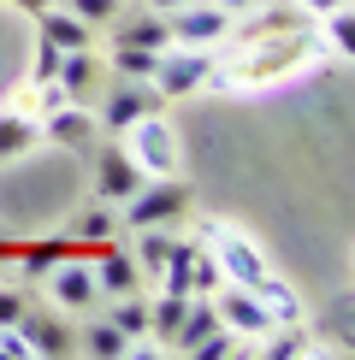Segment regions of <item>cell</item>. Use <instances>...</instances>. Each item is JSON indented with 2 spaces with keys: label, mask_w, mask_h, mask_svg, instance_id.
<instances>
[{
  "label": "cell",
  "mask_w": 355,
  "mask_h": 360,
  "mask_svg": "<svg viewBox=\"0 0 355 360\" xmlns=\"http://www.w3.org/2000/svg\"><path fill=\"white\" fill-rule=\"evenodd\" d=\"M320 48H325V41L308 36V30H290V36H273V41H243L231 65L213 71V83H225V89H266V83H285V77H296L302 65H314Z\"/></svg>",
  "instance_id": "cell-1"
},
{
  "label": "cell",
  "mask_w": 355,
  "mask_h": 360,
  "mask_svg": "<svg viewBox=\"0 0 355 360\" xmlns=\"http://www.w3.org/2000/svg\"><path fill=\"white\" fill-rule=\"evenodd\" d=\"M184 213H189L184 177H142V189L118 201V231H172Z\"/></svg>",
  "instance_id": "cell-2"
},
{
  "label": "cell",
  "mask_w": 355,
  "mask_h": 360,
  "mask_svg": "<svg viewBox=\"0 0 355 360\" xmlns=\"http://www.w3.org/2000/svg\"><path fill=\"white\" fill-rule=\"evenodd\" d=\"M118 142H125V154L142 166V177H178V166H184L178 124L166 112H142L130 130H118Z\"/></svg>",
  "instance_id": "cell-3"
},
{
  "label": "cell",
  "mask_w": 355,
  "mask_h": 360,
  "mask_svg": "<svg viewBox=\"0 0 355 360\" xmlns=\"http://www.w3.org/2000/svg\"><path fill=\"white\" fill-rule=\"evenodd\" d=\"M160 290H172V295H213L219 283V266H213V254H207L201 236H172V254H166V266H160Z\"/></svg>",
  "instance_id": "cell-4"
},
{
  "label": "cell",
  "mask_w": 355,
  "mask_h": 360,
  "mask_svg": "<svg viewBox=\"0 0 355 360\" xmlns=\"http://www.w3.org/2000/svg\"><path fill=\"white\" fill-rule=\"evenodd\" d=\"M201 243H207V254H213V266H219V278H225V283H243V290H255V278L266 272V254L249 243L243 231H231V224L207 219V224H201Z\"/></svg>",
  "instance_id": "cell-5"
},
{
  "label": "cell",
  "mask_w": 355,
  "mask_h": 360,
  "mask_svg": "<svg viewBox=\"0 0 355 360\" xmlns=\"http://www.w3.org/2000/svg\"><path fill=\"white\" fill-rule=\"evenodd\" d=\"M213 71H219V59L207 53V48H160V65H154V89L166 101H184V95H201L207 83H213Z\"/></svg>",
  "instance_id": "cell-6"
},
{
  "label": "cell",
  "mask_w": 355,
  "mask_h": 360,
  "mask_svg": "<svg viewBox=\"0 0 355 360\" xmlns=\"http://www.w3.org/2000/svg\"><path fill=\"white\" fill-rule=\"evenodd\" d=\"M207 302H213L219 325H225V331H237L243 342H261L266 331H273V313H266V307L255 302V290H243V283H219Z\"/></svg>",
  "instance_id": "cell-7"
},
{
  "label": "cell",
  "mask_w": 355,
  "mask_h": 360,
  "mask_svg": "<svg viewBox=\"0 0 355 360\" xmlns=\"http://www.w3.org/2000/svg\"><path fill=\"white\" fill-rule=\"evenodd\" d=\"M160 107H166V95H160L154 83L125 77L118 89H107V95H101V124H107V136H118V130H130L142 112H160Z\"/></svg>",
  "instance_id": "cell-8"
},
{
  "label": "cell",
  "mask_w": 355,
  "mask_h": 360,
  "mask_svg": "<svg viewBox=\"0 0 355 360\" xmlns=\"http://www.w3.org/2000/svg\"><path fill=\"white\" fill-rule=\"evenodd\" d=\"M95 154V201H130V195L142 189V166L125 154V142H101V148H89Z\"/></svg>",
  "instance_id": "cell-9"
},
{
  "label": "cell",
  "mask_w": 355,
  "mask_h": 360,
  "mask_svg": "<svg viewBox=\"0 0 355 360\" xmlns=\"http://www.w3.org/2000/svg\"><path fill=\"white\" fill-rule=\"evenodd\" d=\"M166 30H172L178 48H213V41H225L231 12H219L213 0H189V6L166 12Z\"/></svg>",
  "instance_id": "cell-10"
},
{
  "label": "cell",
  "mask_w": 355,
  "mask_h": 360,
  "mask_svg": "<svg viewBox=\"0 0 355 360\" xmlns=\"http://www.w3.org/2000/svg\"><path fill=\"white\" fill-rule=\"evenodd\" d=\"M48 295H54V302L66 307V313H89V307L101 302V290H95V266H89L83 254L71 248L66 260H59L54 272H48Z\"/></svg>",
  "instance_id": "cell-11"
},
{
  "label": "cell",
  "mask_w": 355,
  "mask_h": 360,
  "mask_svg": "<svg viewBox=\"0 0 355 360\" xmlns=\"http://www.w3.org/2000/svg\"><path fill=\"white\" fill-rule=\"evenodd\" d=\"M89 266H95V290L107 295V302H113V295L142 290V266L130 260V248L118 243V236H113V243H101V248H89Z\"/></svg>",
  "instance_id": "cell-12"
},
{
  "label": "cell",
  "mask_w": 355,
  "mask_h": 360,
  "mask_svg": "<svg viewBox=\"0 0 355 360\" xmlns=\"http://www.w3.org/2000/svg\"><path fill=\"white\" fill-rule=\"evenodd\" d=\"M42 136L54 148H66V154H89L95 148V107H77V101H66V107H54L48 118H36Z\"/></svg>",
  "instance_id": "cell-13"
},
{
  "label": "cell",
  "mask_w": 355,
  "mask_h": 360,
  "mask_svg": "<svg viewBox=\"0 0 355 360\" xmlns=\"http://www.w3.org/2000/svg\"><path fill=\"white\" fill-rule=\"evenodd\" d=\"M18 337L30 342V354H36V360H42V354H54V360H59V354L77 349L71 325L59 319V313H42V307H24V313H18Z\"/></svg>",
  "instance_id": "cell-14"
},
{
  "label": "cell",
  "mask_w": 355,
  "mask_h": 360,
  "mask_svg": "<svg viewBox=\"0 0 355 360\" xmlns=\"http://www.w3.org/2000/svg\"><path fill=\"white\" fill-rule=\"evenodd\" d=\"M59 89H66L77 107H95V89H101V65H95V48H66L59 59Z\"/></svg>",
  "instance_id": "cell-15"
},
{
  "label": "cell",
  "mask_w": 355,
  "mask_h": 360,
  "mask_svg": "<svg viewBox=\"0 0 355 360\" xmlns=\"http://www.w3.org/2000/svg\"><path fill=\"white\" fill-rule=\"evenodd\" d=\"M71 248H101V243H113L118 236V207L113 201H89L77 219H71Z\"/></svg>",
  "instance_id": "cell-16"
},
{
  "label": "cell",
  "mask_w": 355,
  "mask_h": 360,
  "mask_svg": "<svg viewBox=\"0 0 355 360\" xmlns=\"http://www.w3.org/2000/svg\"><path fill=\"white\" fill-rule=\"evenodd\" d=\"M113 41H125V48H172V30H166V12H142V18H118L107 24Z\"/></svg>",
  "instance_id": "cell-17"
},
{
  "label": "cell",
  "mask_w": 355,
  "mask_h": 360,
  "mask_svg": "<svg viewBox=\"0 0 355 360\" xmlns=\"http://www.w3.org/2000/svg\"><path fill=\"white\" fill-rule=\"evenodd\" d=\"M36 24H42V41H54V48H95V30H89L83 18H71L59 0L48 12H36Z\"/></svg>",
  "instance_id": "cell-18"
},
{
  "label": "cell",
  "mask_w": 355,
  "mask_h": 360,
  "mask_svg": "<svg viewBox=\"0 0 355 360\" xmlns=\"http://www.w3.org/2000/svg\"><path fill=\"white\" fill-rule=\"evenodd\" d=\"M255 302L273 313V325H296V319H302V295H296L285 278H273V266L255 278Z\"/></svg>",
  "instance_id": "cell-19"
},
{
  "label": "cell",
  "mask_w": 355,
  "mask_h": 360,
  "mask_svg": "<svg viewBox=\"0 0 355 360\" xmlns=\"http://www.w3.org/2000/svg\"><path fill=\"white\" fill-rule=\"evenodd\" d=\"M66 254H71V236H30V243H18V260H12V266H24V278L42 283Z\"/></svg>",
  "instance_id": "cell-20"
},
{
  "label": "cell",
  "mask_w": 355,
  "mask_h": 360,
  "mask_svg": "<svg viewBox=\"0 0 355 360\" xmlns=\"http://www.w3.org/2000/svg\"><path fill=\"white\" fill-rule=\"evenodd\" d=\"M36 142H42V124H36L30 112H0V166L24 160Z\"/></svg>",
  "instance_id": "cell-21"
},
{
  "label": "cell",
  "mask_w": 355,
  "mask_h": 360,
  "mask_svg": "<svg viewBox=\"0 0 355 360\" xmlns=\"http://www.w3.org/2000/svg\"><path fill=\"white\" fill-rule=\"evenodd\" d=\"M314 349H320V342L302 331V319H296V325H273V331L261 337V354L266 360H296V354H314Z\"/></svg>",
  "instance_id": "cell-22"
},
{
  "label": "cell",
  "mask_w": 355,
  "mask_h": 360,
  "mask_svg": "<svg viewBox=\"0 0 355 360\" xmlns=\"http://www.w3.org/2000/svg\"><path fill=\"white\" fill-rule=\"evenodd\" d=\"M184 307H189V295H172V290H160L154 302H148V337H160V354H166V337L178 331Z\"/></svg>",
  "instance_id": "cell-23"
},
{
  "label": "cell",
  "mask_w": 355,
  "mask_h": 360,
  "mask_svg": "<svg viewBox=\"0 0 355 360\" xmlns=\"http://www.w3.org/2000/svg\"><path fill=\"white\" fill-rule=\"evenodd\" d=\"M107 319H113L125 337H148V295H142V290H130V295H113Z\"/></svg>",
  "instance_id": "cell-24"
},
{
  "label": "cell",
  "mask_w": 355,
  "mask_h": 360,
  "mask_svg": "<svg viewBox=\"0 0 355 360\" xmlns=\"http://www.w3.org/2000/svg\"><path fill=\"white\" fill-rule=\"evenodd\" d=\"M113 71L118 77H142V83H154V65H160V48H125V41H113Z\"/></svg>",
  "instance_id": "cell-25"
},
{
  "label": "cell",
  "mask_w": 355,
  "mask_h": 360,
  "mask_svg": "<svg viewBox=\"0 0 355 360\" xmlns=\"http://www.w3.org/2000/svg\"><path fill=\"white\" fill-rule=\"evenodd\" d=\"M166 254H172V231H137V254H130V260L142 266V278H160Z\"/></svg>",
  "instance_id": "cell-26"
},
{
  "label": "cell",
  "mask_w": 355,
  "mask_h": 360,
  "mask_svg": "<svg viewBox=\"0 0 355 360\" xmlns=\"http://www.w3.org/2000/svg\"><path fill=\"white\" fill-rule=\"evenodd\" d=\"M325 48H332L337 59H349L355 53V24H349V6H332V12H325Z\"/></svg>",
  "instance_id": "cell-27"
},
{
  "label": "cell",
  "mask_w": 355,
  "mask_h": 360,
  "mask_svg": "<svg viewBox=\"0 0 355 360\" xmlns=\"http://www.w3.org/2000/svg\"><path fill=\"white\" fill-rule=\"evenodd\" d=\"M59 6H66L71 18H83L89 30H107L118 12H125V0H59Z\"/></svg>",
  "instance_id": "cell-28"
},
{
  "label": "cell",
  "mask_w": 355,
  "mask_h": 360,
  "mask_svg": "<svg viewBox=\"0 0 355 360\" xmlns=\"http://www.w3.org/2000/svg\"><path fill=\"white\" fill-rule=\"evenodd\" d=\"M243 349H249V342L237 337V331H225V325H219L213 337H201L196 349H189V360H237V354H243Z\"/></svg>",
  "instance_id": "cell-29"
},
{
  "label": "cell",
  "mask_w": 355,
  "mask_h": 360,
  "mask_svg": "<svg viewBox=\"0 0 355 360\" xmlns=\"http://www.w3.org/2000/svg\"><path fill=\"white\" fill-rule=\"evenodd\" d=\"M66 101H71V95H66L54 77H48V83H30V112H36V118H48L54 107H66Z\"/></svg>",
  "instance_id": "cell-30"
},
{
  "label": "cell",
  "mask_w": 355,
  "mask_h": 360,
  "mask_svg": "<svg viewBox=\"0 0 355 360\" xmlns=\"http://www.w3.org/2000/svg\"><path fill=\"white\" fill-rule=\"evenodd\" d=\"M59 59H66V48H54V41H36V65H30V83L59 77Z\"/></svg>",
  "instance_id": "cell-31"
},
{
  "label": "cell",
  "mask_w": 355,
  "mask_h": 360,
  "mask_svg": "<svg viewBox=\"0 0 355 360\" xmlns=\"http://www.w3.org/2000/svg\"><path fill=\"white\" fill-rule=\"evenodd\" d=\"M30 307L24 290H0V325H18V313Z\"/></svg>",
  "instance_id": "cell-32"
},
{
  "label": "cell",
  "mask_w": 355,
  "mask_h": 360,
  "mask_svg": "<svg viewBox=\"0 0 355 360\" xmlns=\"http://www.w3.org/2000/svg\"><path fill=\"white\" fill-rule=\"evenodd\" d=\"M18 243H24V236H12V231H0V266H12V260H18Z\"/></svg>",
  "instance_id": "cell-33"
},
{
  "label": "cell",
  "mask_w": 355,
  "mask_h": 360,
  "mask_svg": "<svg viewBox=\"0 0 355 360\" xmlns=\"http://www.w3.org/2000/svg\"><path fill=\"white\" fill-rule=\"evenodd\" d=\"M296 6H302V12H314V18H325L332 6H349V0H296Z\"/></svg>",
  "instance_id": "cell-34"
},
{
  "label": "cell",
  "mask_w": 355,
  "mask_h": 360,
  "mask_svg": "<svg viewBox=\"0 0 355 360\" xmlns=\"http://www.w3.org/2000/svg\"><path fill=\"white\" fill-rule=\"evenodd\" d=\"M213 6H219V12H231V18H237V12H249V6H261V0H213Z\"/></svg>",
  "instance_id": "cell-35"
},
{
  "label": "cell",
  "mask_w": 355,
  "mask_h": 360,
  "mask_svg": "<svg viewBox=\"0 0 355 360\" xmlns=\"http://www.w3.org/2000/svg\"><path fill=\"white\" fill-rule=\"evenodd\" d=\"M12 6H18V12H30V18H36V12H48L54 0H12Z\"/></svg>",
  "instance_id": "cell-36"
},
{
  "label": "cell",
  "mask_w": 355,
  "mask_h": 360,
  "mask_svg": "<svg viewBox=\"0 0 355 360\" xmlns=\"http://www.w3.org/2000/svg\"><path fill=\"white\" fill-rule=\"evenodd\" d=\"M178 6H189V0H148V12H178Z\"/></svg>",
  "instance_id": "cell-37"
}]
</instances>
